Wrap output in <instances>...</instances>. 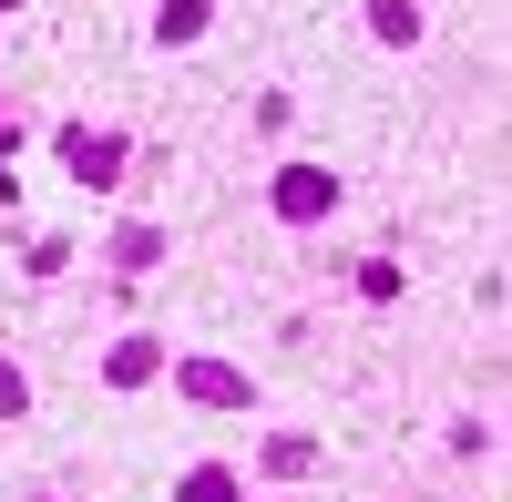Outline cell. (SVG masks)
<instances>
[{"label":"cell","instance_id":"1","mask_svg":"<svg viewBox=\"0 0 512 502\" xmlns=\"http://www.w3.org/2000/svg\"><path fill=\"white\" fill-rule=\"evenodd\" d=\"M328 205H338V175H318V164H287V175H277V216H297V226H318Z\"/></svg>","mask_w":512,"mask_h":502},{"label":"cell","instance_id":"2","mask_svg":"<svg viewBox=\"0 0 512 502\" xmlns=\"http://www.w3.org/2000/svg\"><path fill=\"white\" fill-rule=\"evenodd\" d=\"M175 380H185V400H216V410H236V400H246V380H236V369H216V359H185Z\"/></svg>","mask_w":512,"mask_h":502},{"label":"cell","instance_id":"3","mask_svg":"<svg viewBox=\"0 0 512 502\" xmlns=\"http://www.w3.org/2000/svg\"><path fill=\"white\" fill-rule=\"evenodd\" d=\"M72 164H82V185H113L123 175V144L113 134H72Z\"/></svg>","mask_w":512,"mask_h":502},{"label":"cell","instance_id":"4","mask_svg":"<svg viewBox=\"0 0 512 502\" xmlns=\"http://www.w3.org/2000/svg\"><path fill=\"white\" fill-rule=\"evenodd\" d=\"M103 380H113V390H144V380H154V339H123V349L103 359Z\"/></svg>","mask_w":512,"mask_h":502},{"label":"cell","instance_id":"5","mask_svg":"<svg viewBox=\"0 0 512 502\" xmlns=\"http://www.w3.org/2000/svg\"><path fill=\"white\" fill-rule=\"evenodd\" d=\"M369 21H379L390 52H410V41H420V11H410V0H369Z\"/></svg>","mask_w":512,"mask_h":502},{"label":"cell","instance_id":"6","mask_svg":"<svg viewBox=\"0 0 512 502\" xmlns=\"http://www.w3.org/2000/svg\"><path fill=\"white\" fill-rule=\"evenodd\" d=\"M205 21H216V0H164V21H154V31H164V41H195Z\"/></svg>","mask_w":512,"mask_h":502},{"label":"cell","instance_id":"7","mask_svg":"<svg viewBox=\"0 0 512 502\" xmlns=\"http://www.w3.org/2000/svg\"><path fill=\"white\" fill-rule=\"evenodd\" d=\"M175 502H236V472H185Z\"/></svg>","mask_w":512,"mask_h":502},{"label":"cell","instance_id":"8","mask_svg":"<svg viewBox=\"0 0 512 502\" xmlns=\"http://www.w3.org/2000/svg\"><path fill=\"white\" fill-rule=\"evenodd\" d=\"M0 11H21V0H0Z\"/></svg>","mask_w":512,"mask_h":502}]
</instances>
